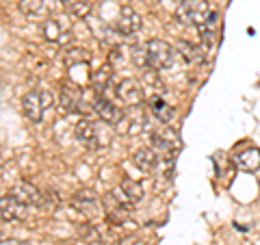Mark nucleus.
I'll return each instance as SVG.
<instances>
[{"label":"nucleus","instance_id":"16","mask_svg":"<svg viewBox=\"0 0 260 245\" xmlns=\"http://www.w3.org/2000/svg\"><path fill=\"white\" fill-rule=\"evenodd\" d=\"M18 7L24 15H28V18H42V15L48 13L46 0H20Z\"/></svg>","mask_w":260,"mask_h":245},{"label":"nucleus","instance_id":"1","mask_svg":"<svg viewBox=\"0 0 260 245\" xmlns=\"http://www.w3.org/2000/svg\"><path fill=\"white\" fill-rule=\"evenodd\" d=\"M178 22L189 24V26H217L219 13L208 0H182L176 9Z\"/></svg>","mask_w":260,"mask_h":245},{"label":"nucleus","instance_id":"7","mask_svg":"<svg viewBox=\"0 0 260 245\" xmlns=\"http://www.w3.org/2000/svg\"><path fill=\"white\" fill-rule=\"evenodd\" d=\"M115 98L119 102H124L126 107H141L143 89L139 87V83H135L133 78H124V80H119L115 87Z\"/></svg>","mask_w":260,"mask_h":245},{"label":"nucleus","instance_id":"11","mask_svg":"<svg viewBox=\"0 0 260 245\" xmlns=\"http://www.w3.org/2000/svg\"><path fill=\"white\" fill-rule=\"evenodd\" d=\"M26 204H22L15 195H3L0 198V217L5 222H22L26 219Z\"/></svg>","mask_w":260,"mask_h":245},{"label":"nucleus","instance_id":"18","mask_svg":"<svg viewBox=\"0 0 260 245\" xmlns=\"http://www.w3.org/2000/svg\"><path fill=\"white\" fill-rule=\"evenodd\" d=\"M63 9L74 18H85L91 11V0H61Z\"/></svg>","mask_w":260,"mask_h":245},{"label":"nucleus","instance_id":"12","mask_svg":"<svg viewBox=\"0 0 260 245\" xmlns=\"http://www.w3.org/2000/svg\"><path fill=\"white\" fill-rule=\"evenodd\" d=\"M11 195H15L22 204H26V206H44V202H46V198L42 195V191L39 189H35L32 185H28V182H18L13 187V191H11Z\"/></svg>","mask_w":260,"mask_h":245},{"label":"nucleus","instance_id":"22","mask_svg":"<svg viewBox=\"0 0 260 245\" xmlns=\"http://www.w3.org/2000/svg\"><path fill=\"white\" fill-rule=\"evenodd\" d=\"M0 245H28V243H22V241H0Z\"/></svg>","mask_w":260,"mask_h":245},{"label":"nucleus","instance_id":"24","mask_svg":"<svg viewBox=\"0 0 260 245\" xmlns=\"http://www.w3.org/2000/svg\"><path fill=\"white\" fill-rule=\"evenodd\" d=\"M0 198H3V195H0Z\"/></svg>","mask_w":260,"mask_h":245},{"label":"nucleus","instance_id":"8","mask_svg":"<svg viewBox=\"0 0 260 245\" xmlns=\"http://www.w3.org/2000/svg\"><path fill=\"white\" fill-rule=\"evenodd\" d=\"M104 208L109 210V217L113 222H121L130 210H133V202H130L124 193H107L104 195Z\"/></svg>","mask_w":260,"mask_h":245},{"label":"nucleus","instance_id":"3","mask_svg":"<svg viewBox=\"0 0 260 245\" xmlns=\"http://www.w3.org/2000/svg\"><path fill=\"white\" fill-rule=\"evenodd\" d=\"M143 50H145V63H148V68L154 72L169 70L174 65L176 50L172 44L162 42V39H150V42L143 46Z\"/></svg>","mask_w":260,"mask_h":245},{"label":"nucleus","instance_id":"10","mask_svg":"<svg viewBox=\"0 0 260 245\" xmlns=\"http://www.w3.org/2000/svg\"><path fill=\"white\" fill-rule=\"evenodd\" d=\"M141 26H143V20H141V15L137 13L135 9L124 7V9L119 11V18L115 22V30L119 33V35L130 37V35H135V33H139Z\"/></svg>","mask_w":260,"mask_h":245},{"label":"nucleus","instance_id":"4","mask_svg":"<svg viewBox=\"0 0 260 245\" xmlns=\"http://www.w3.org/2000/svg\"><path fill=\"white\" fill-rule=\"evenodd\" d=\"M150 137H152V148L156 150L160 159H176V154L182 148V141H180V137H178V133L172 128H167L165 124L158 130H152Z\"/></svg>","mask_w":260,"mask_h":245},{"label":"nucleus","instance_id":"20","mask_svg":"<svg viewBox=\"0 0 260 245\" xmlns=\"http://www.w3.org/2000/svg\"><path fill=\"white\" fill-rule=\"evenodd\" d=\"M178 50H180V54L184 56L189 63H202L204 61V48L202 46H193V44H189V42H180L178 44Z\"/></svg>","mask_w":260,"mask_h":245},{"label":"nucleus","instance_id":"17","mask_svg":"<svg viewBox=\"0 0 260 245\" xmlns=\"http://www.w3.org/2000/svg\"><path fill=\"white\" fill-rule=\"evenodd\" d=\"M83 100H80V94L76 91H72V89H63L61 91V109L65 113H78V111H83Z\"/></svg>","mask_w":260,"mask_h":245},{"label":"nucleus","instance_id":"15","mask_svg":"<svg viewBox=\"0 0 260 245\" xmlns=\"http://www.w3.org/2000/svg\"><path fill=\"white\" fill-rule=\"evenodd\" d=\"M234 165L243 171H256L260 167V150L258 148H245L243 152L232 157Z\"/></svg>","mask_w":260,"mask_h":245},{"label":"nucleus","instance_id":"5","mask_svg":"<svg viewBox=\"0 0 260 245\" xmlns=\"http://www.w3.org/2000/svg\"><path fill=\"white\" fill-rule=\"evenodd\" d=\"M52 107V94L42 91V89H32L22 98V111L30 121H42L44 113Z\"/></svg>","mask_w":260,"mask_h":245},{"label":"nucleus","instance_id":"13","mask_svg":"<svg viewBox=\"0 0 260 245\" xmlns=\"http://www.w3.org/2000/svg\"><path fill=\"white\" fill-rule=\"evenodd\" d=\"M158 161L160 159L154 148H139L133 154V165L139 171H143V174H152L158 167Z\"/></svg>","mask_w":260,"mask_h":245},{"label":"nucleus","instance_id":"23","mask_svg":"<svg viewBox=\"0 0 260 245\" xmlns=\"http://www.w3.org/2000/svg\"><path fill=\"white\" fill-rule=\"evenodd\" d=\"M143 3H145V5H156L158 0H143Z\"/></svg>","mask_w":260,"mask_h":245},{"label":"nucleus","instance_id":"19","mask_svg":"<svg viewBox=\"0 0 260 245\" xmlns=\"http://www.w3.org/2000/svg\"><path fill=\"white\" fill-rule=\"evenodd\" d=\"M119 191L124 193L133 204H135V202H139V200L143 198V187L137 182V180H133V178H124V180H121Z\"/></svg>","mask_w":260,"mask_h":245},{"label":"nucleus","instance_id":"9","mask_svg":"<svg viewBox=\"0 0 260 245\" xmlns=\"http://www.w3.org/2000/svg\"><path fill=\"white\" fill-rule=\"evenodd\" d=\"M42 33H44V39H48V42H52V44H65L72 39L70 24L59 18H48L42 26Z\"/></svg>","mask_w":260,"mask_h":245},{"label":"nucleus","instance_id":"21","mask_svg":"<svg viewBox=\"0 0 260 245\" xmlns=\"http://www.w3.org/2000/svg\"><path fill=\"white\" fill-rule=\"evenodd\" d=\"M89 59H91V56H89V52L87 50H83V48H74V50H70V52H65V63H89Z\"/></svg>","mask_w":260,"mask_h":245},{"label":"nucleus","instance_id":"14","mask_svg":"<svg viewBox=\"0 0 260 245\" xmlns=\"http://www.w3.org/2000/svg\"><path fill=\"white\" fill-rule=\"evenodd\" d=\"M148 107H150V113L160 121V124H169V121L174 119V115H176V109L172 107V104H167L162 96L150 98V104H148Z\"/></svg>","mask_w":260,"mask_h":245},{"label":"nucleus","instance_id":"2","mask_svg":"<svg viewBox=\"0 0 260 245\" xmlns=\"http://www.w3.org/2000/svg\"><path fill=\"white\" fill-rule=\"evenodd\" d=\"M74 137L87 150H100L104 145H109V141H111L109 130L102 124H98V121H91V119H80L74 126Z\"/></svg>","mask_w":260,"mask_h":245},{"label":"nucleus","instance_id":"6","mask_svg":"<svg viewBox=\"0 0 260 245\" xmlns=\"http://www.w3.org/2000/svg\"><path fill=\"white\" fill-rule=\"evenodd\" d=\"M93 111H95V115L100 117L104 124H109V126H117L119 121L124 119V113H121V109L117 107V104H113V100H111V98H107V96H95Z\"/></svg>","mask_w":260,"mask_h":245}]
</instances>
